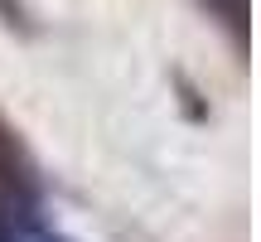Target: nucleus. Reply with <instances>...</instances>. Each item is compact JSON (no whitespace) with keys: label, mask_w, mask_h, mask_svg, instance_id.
I'll use <instances>...</instances> for the list:
<instances>
[{"label":"nucleus","mask_w":261,"mask_h":242,"mask_svg":"<svg viewBox=\"0 0 261 242\" xmlns=\"http://www.w3.org/2000/svg\"><path fill=\"white\" fill-rule=\"evenodd\" d=\"M198 5H203L208 15H213L218 25L237 39V44L247 39V0H198Z\"/></svg>","instance_id":"obj_1"},{"label":"nucleus","mask_w":261,"mask_h":242,"mask_svg":"<svg viewBox=\"0 0 261 242\" xmlns=\"http://www.w3.org/2000/svg\"><path fill=\"white\" fill-rule=\"evenodd\" d=\"M29 242H68V237H58V233H48V228H29Z\"/></svg>","instance_id":"obj_2"},{"label":"nucleus","mask_w":261,"mask_h":242,"mask_svg":"<svg viewBox=\"0 0 261 242\" xmlns=\"http://www.w3.org/2000/svg\"><path fill=\"white\" fill-rule=\"evenodd\" d=\"M0 242H15V233H0Z\"/></svg>","instance_id":"obj_3"}]
</instances>
